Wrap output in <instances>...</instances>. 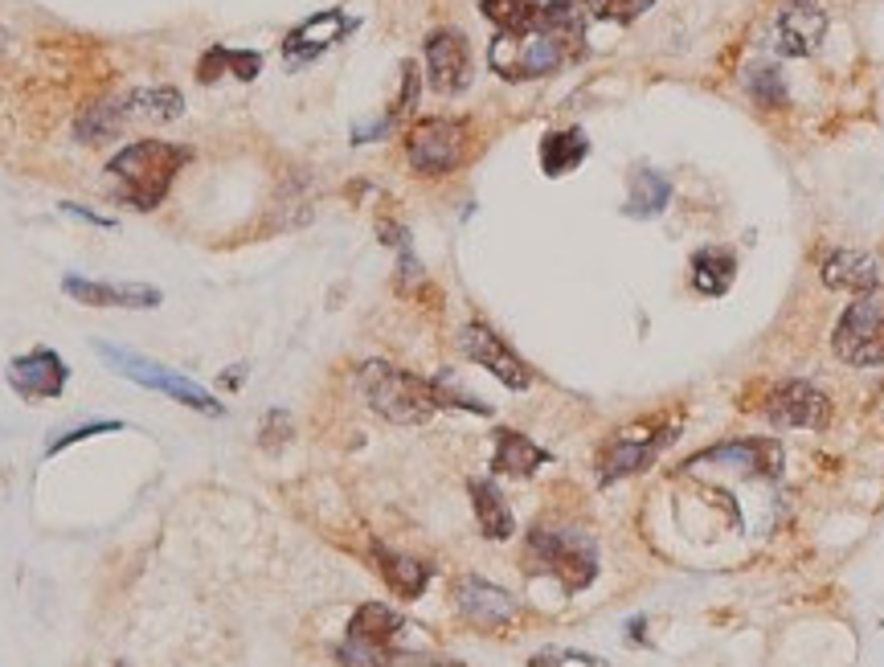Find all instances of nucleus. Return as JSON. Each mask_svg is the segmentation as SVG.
Wrapping results in <instances>:
<instances>
[{
    "mask_svg": "<svg viewBox=\"0 0 884 667\" xmlns=\"http://www.w3.org/2000/svg\"><path fill=\"white\" fill-rule=\"evenodd\" d=\"M528 667H561V659L557 655H537V659H528Z\"/></svg>",
    "mask_w": 884,
    "mask_h": 667,
    "instance_id": "nucleus-37",
    "label": "nucleus"
},
{
    "mask_svg": "<svg viewBox=\"0 0 884 667\" xmlns=\"http://www.w3.org/2000/svg\"><path fill=\"white\" fill-rule=\"evenodd\" d=\"M524 561L533 573H553L557 582L578 594L594 582L598 573V553L594 541L582 537V532H557V528H533L524 545Z\"/></svg>",
    "mask_w": 884,
    "mask_h": 667,
    "instance_id": "nucleus-4",
    "label": "nucleus"
},
{
    "mask_svg": "<svg viewBox=\"0 0 884 667\" xmlns=\"http://www.w3.org/2000/svg\"><path fill=\"white\" fill-rule=\"evenodd\" d=\"M62 213L82 217V221H91V226H103V230H115V217H103V213H95V209H82V205H74V201H62Z\"/></svg>",
    "mask_w": 884,
    "mask_h": 667,
    "instance_id": "nucleus-36",
    "label": "nucleus"
},
{
    "mask_svg": "<svg viewBox=\"0 0 884 667\" xmlns=\"http://www.w3.org/2000/svg\"><path fill=\"white\" fill-rule=\"evenodd\" d=\"M467 152V123L463 119H422L406 136V156L410 168L422 176H442L459 168Z\"/></svg>",
    "mask_w": 884,
    "mask_h": 667,
    "instance_id": "nucleus-6",
    "label": "nucleus"
},
{
    "mask_svg": "<svg viewBox=\"0 0 884 667\" xmlns=\"http://www.w3.org/2000/svg\"><path fill=\"white\" fill-rule=\"evenodd\" d=\"M287 438H291V418H287V410H271L267 418H262V438H258V442H262L267 451H279Z\"/></svg>",
    "mask_w": 884,
    "mask_h": 667,
    "instance_id": "nucleus-32",
    "label": "nucleus"
},
{
    "mask_svg": "<svg viewBox=\"0 0 884 667\" xmlns=\"http://www.w3.org/2000/svg\"><path fill=\"white\" fill-rule=\"evenodd\" d=\"M827 33V13L819 9V0H786V9L778 13V50L790 58H807L823 46Z\"/></svg>",
    "mask_w": 884,
    "mask_h": 667,
    "instance_id": "nucleus-17",
    "label": "nucleus"
},
{
    "mask_svg": "<svg viewBox=\"0 0 884 667\" xmlns=\"http://www.w3.org/2000/svg\"><path fill=\"white\" fill-rule=\"evenodd\" d=\"M590 156V140L582 127H565V131H549L541 140V168L545 176H565Z\"/></svg>",
    "mask_w": 884,
    "mask_h": 667,
    "instance_id": "nucleus-25",
    "label": "nucleus"
},
{
    "mask_svg": "<svg viewBox=\"0 0 884 667\" xmlns=\"http://www.w3.org/2000/svg\"><path fill=\"white\" fill-rule=\"evenodd\" d=\"M582 5H586V13H594L602 21H635L655 5V0H582Z\"/></svg>",
    "mask_w": 884,
    "mask_h": 667,
    "instance_id": "nucleus-29",
    "label": "nucleus"
},
{
    "mask_svg": "<svg viewBox=\"0 0 884 667\" xmlns=\"http://www.w3.org/2000/svg\"><path fill=\"white\" fill-rule=\"evenodd\" d=\"M668 201H672L668 176H659V172H651V168H639V172L631 176V193H627L623 213L635 217V221H647V217H659L663 209H668Z\"/></svg>",
    "mask_w": 884,
    "mask_h": 667,
    "instance_id": "nucleus-26",
    "label": "nucleus"
},
{
    "mask_svg": "<svg viewBox=\"0 0 884 667\" xmlns=\"http://www.w3.org/2000/svg\"><path fill=\"white\" fill-rule=\"evenodd\" d=\"M823 283L848 295H876L884 287V262L864 250H831L823 258Z\"/></svg>",
    "mask_w": 884,
    "mask_h": 667,
    "instance_id": "nucleus-18",
    "label": "nucleus"
},
{
    "mask_svg": "<svg viewBox=\"0 0 884 667\" xmlns=\"http://www.w3.org/2000/svg\"><path fill=\"white\" fill-rule=\"evenodd\" d=\"M352 29H357V21L344 17L340 9L316 13V17H307L299 29H291V33H287V41H283V58H287L291 66H303V62L320 58L328 46H336L340 37H348Z\"/></svg>",
    "mask_w": 884,
    "mask_h": 667,
    "instance_id": "nucleus-15",
    "label": "nucleus"
},
{
    "mask_svg": "<svg viewBox=\"0 0 884 667\" xmlns=\"http://www.w3.org/2000/svg\"><path fill=\"white\" fill-rule=\"evenodd\" d=\"M406 631H410V622L397 614L393 606H385V602H365L357 614H352V622H348V639H357L365 647H377V651H389V655H402Z\"/></svg>",
    "mask_w": 884,
    "mask_h": 667,
    "instance_id": "nucleus-19",
    "label": "nucleus"
},
{
    "mask_svg": "<svg viewBox=\"0 0 884 667\" xmlns=\"http://www.w3.org/2000/svg\"><path fill=\"white\" fill-rule=\"evenodd\" d=\"M766 418L774 426H803V430H823L831 422V402L807 381H782L766 397Z\"/></svg>",
    "mask_w": 884,
    "mask_h": 667,
    "instance_id": "nucleus-12",
    "label": "nucleus"
},
{
    "mask_svg": "<svg viewBox=\"0 0 884 667\" xmlns=\"http://www.w3.org/2000/svg\"><path fill=\"white\" fill-rule=\"evenodd\" d=\"M831 348L839 361L848 365H884V316L872 295H864L860 303H852L844 311V320H839L835 336H831Z\"/></svg>",
    "mask_w": 884,
    "mask_h": 667,
    "instance_id": "nucleus-7",
    "label": "nucleus"
},
{
    "mask_svg": "<svg viewBox=\"0 0 884 667\" xmlns=\"http://www.w3.org/2000/svg\"><path fill=\"white\" fill-rule=\"evenodd\" d=\"M471 504H475V520H479L488 541H508L516 532L512 508H508V500L500 496V487L492 479H471Z\"/></svg>",
    "mask_w": 884,
    "mask_h": 667,
    "instance_id": "nucleus-22",
    "label": "nucleus"
},
{
    "mask_svg": "<svg viewBox=\"0 0 884 667\" xmlns=\"http://www.w3.org/2000/svg\"><path fill=\"white\" fill-rule=\"evenodd\" d=\"M700 463H721V467H737L749 475L778 479L782 475V447L774 438H741V442H721V447H709L696 459H688V467H700Z\"/></svg>",
    "mask_w": 884,
    "mask_h": 667,
    "instance_id": "nucleus-16",
    "label": "nucleus"
},
{
    "mask_svg": "<svg viewBox=\"0 0 884 667\" xmlns=\"http://www.w3.org/2000/svg\"><path fill=\"white\" fill-rule=\"evenodd\" d=\"M459 348L463 357L483 365L496 381H504L508 389H528V381H533V373H528V365L516 357V352L488 328V324H467L459 332Z\"/></svg>",
    "mask_w": 884,
    "mask_h": 667,
    "instance_id": "nucleus-9",
    "label": "nucleus"
},
{
    "mask_svg": "<svg viewBox=\"0 0 884 667\" xmlns=\"http://www.w3.org/2000/svg\"><path fill=\"white\" fill-rule=\"evenodd\" d=\"M373 557H377V569L385 577V586L397 594V598H418L430 582V565L406 557V553H393L385 545H373Z\"/></svg>",
    "mask_w": 884,
    "mask_h": 667,
    "instance_id": "nucleus-23",
    "label": "nucleus"
},
{
    "mask_svg": "<svg viewBox=\"0 0 884 667\" xmlns=\"http://www.w3.org/2000/svg\"><path fill=\"white\" fill-rule=\"evenodd\" d=\"M414 99H418V66H414V62H402V99H397V107H393L389 115H393V119L406 115V111L414 107Z\"/></svg>",
    "mask_w": 884,
    "mask_h": 667,
    "instance_id": "nucleus-33",
    "label": "nucleus"
},
{
    "mask_svg": "<svg viewBox=\"0 0 884 667\" xmlns=\"http://www.w3.org/2000/svg\"><path fill=\"white\" fill-rule=\"evenodd\" d=\"M733 275H737V262H733V254L721 250V246H709V250H700V254L692 258V287H696L700 295H709V299L725 295V291L733 287Z\"/></svg>",
    "mask_w": 884,
    "mask_h": 667,
    "instance_id": "nucleus-28",
    "label": "nucleus"
},
{
    "mask_svg": "<svg viewBox=\"0 0 884 667\" xmlns=\"http://www.w3.org/2000/svg\"><path fill=\"white\" fill-rule=\"evenodd\" d=\"M131 123V107H127V95H115V99H103L95 107H86L78 119H74V140L78 144H107V140H119V131Z\"/></svg>",
    "mask_w": 884,
    "mask_h": 667,
    "instance_id": "nucleus-21",
    "label": "nucleus"
},
{
    "mask_svg": "<svg viewBox=\"0 0 884 667\" xmlns=\"http://www.w3.org/2000/svg\"><path fill=\"white\" fill-rule=\"evenodd\" d=\"M586 54V21L582 9H569L553 21L524 25V29H500L488 46V62L508 82H533L549 78L561 66L578 62Z\"/></svg>",
    "mask_w": 884,
    "mask_h": 667,
    "instance_id": "nucleus-1",
    "label": "nucleus"
},
{
    "mask_svg": "<svg viewBox=\"0 0 884 667\" xmlns=\"http://www.w3.org/2000/svg\"><path fill=\"white\" fill-rule=\"evenodd\" d=\"M127 107H131V123H172L181 119L185 99L176 86H144V91H127Z\"/></svg>",
    "mask_w": 884,
    "mask_h": 667,
    "instance_id": "nucleus-27",
    "label": "nucleus"
},
{
    "mask_svg": "<svg viewBox=\"0 0 884 667\" xmlns=\"http://www.w3.org/2000/svg\"><path fill=\"white\" fill-rule=\"evenodd\" d=\"M115 667H127V663H115Z\"/></svg>",
    "mask_w": 884,
    "mask_h": 667,
    "instance_id": "nucleus-38",
    "label": "nucleus"
},
{
    "mask_svg": "<svg viewBox=\"0 0 884 667\" xmlns=\"http://www.w3.org/2000/svg\"><path fill=\"white\" fill-rule=\"evenodd\" d=\"M479 9L488 21H496V29H524L578 9V0H479Z\"/></svg>",
    "mask_w": 884,
    "mask_h": 667,
    "instance_id": "nucleus-20",
    "label": "nucleus"
},
{
    "mask_svg": "<svg viewBox=\"0 0 884 667\" xmlns=\"http://www.w3.org/2000/svg\"><path fill=\"white\" fill-rule=\"evenodd\" d=\"M549 463V451H541L533 438L520 430H496V459L492 467L500 475H533L537 467Z\"/></svg>",
    "mask_w": 884,
    "mask_h": 667,
    "instance_id": "nucleus-24",
    "label": "nucleus"
},
{
    "mask_svg": "<svg viewBox=\"0 0 884 667\" xmlns=\"http://www.w3.org/2000/svg\"><path fill=\"white\" fill-rule=\"evenodd\" d=\"M221 70H230V50H221V46H213L201 62H197V78L201 82H217V74Z\"/></svg>",
    "mask_w": 884,
    "mask_h": 667,
    "instance_id": "nucleus-35",
    "label": "nucleus"
},
{
    "mask_svg": "<svg viewBox=\"0 0 884 667\" xmlns=\"http://www.w3.org/2000/svg\"><path fill=\"white\" fill-rule=\"evenodd\" d=\"M258 70H262V54H254V50H230V74H234V78L250 82V78H258Z\"/></svg>",
    "mask_w": 884,
    "mask_h": 667,
    "instance_id": "nucleus-34",
    "label": "nucleus"
},
{
    "mask_svg": "<svg viewBox=\"0 0 884 667\" xmlns=\"http://www.w3.org/2000/svg\"><path fill=\"white\" fill-rule=\"evenodd\" d=\"M5 381L17 397H25V402H54V397H62V389L70 381V365L54 348H29V352H21V357L9 361Z\"/></svg>",
    "mask_w": 884,
    "mask_h": 667,
    "instance_id": "nucleus-8",
    "label": "nucleus"
},
{
    "mask_svg": "<svg viewBox=\"0 0 884 667\" xmlns=\"http://www.w3.org/2000/svg\"><path fill=\"white\" fill-rule=\"evenodd\" d=\"M99 357H103L119 377L136 381V385H144V389H160V393L172 397V402H181V406H189V410H197V414H205V418H221V414H226V406H221L209 389H201L197 381L172 373V369H164V365H152V361L136 357V352L115 348V344H99Z\"/></svg>",
    "mask_w": 884,
    "mask_h": 667,
    "instance_id": "nucleus-5",
    "label": "nucleus"
},
{
    "mask_svg": "<svg viewBox=\"0 0 884 667\" xmlns=\"http://www.w3.org/2000/svg\"><path fill=\"white\" fill-rule=\"evenodd\" d=\"M189 160H193V152H189L185 144L136 140V144H127L123 152L111 156L107 172H111V181H115V193H119L131 209L148 213V209H156V205L168 197L176 172H181Z\"/></svg>",
    "mask_w": 884,
    "mask_h": 667,
    "instance_id": "nucleus-2",
    "label": "nucleus"
},
{
    "mask_svg": "<svg viewBox=\"0 0 884 667\" xmlns=\"http://www.w3.org/2000/svg\"><path fill=\"white\" fill-rule=\"evenodd\" d=\"M62 291L86 307H131V311L160 307V299H164L160 287H148V283H99V279H82V275H66Z\"/></svg>",
    "mask_w": 884,
    "mask_h": 667,
    "instance_id": "nucleus-14",
    "label": "nucleus"
},
{
    "mask_svg": "<svg viewBox=\"0 0 884 667\" xmlns=\"http://www.w3.org/2000/svg\"><path fill=\"white\" fill-rule=\"evenodd\" d=\"M115 430H123V422H91V426H74V430H66L62 438L50 442L46 455H62L66 447H74V442H82V438H91V434H115Z\"/></svg>",
    "mask_w": 884,
    "mask_h": 667,
    "instance_id": "nucleus-31",
    "label": "nucleus"
},
{
    "mask_svg": "<svg viewBox=\"0 0 884 667\" xmlns=\"http://www.w3.org/2000/svg\"><path fill=\"white\" fill-rule=\"evenodd\" d=\"M676 434L659 430V426H631L623 434H614L602 451V483H614L623 475H635L643 467H651V459L659 455V447H668Z\"/></svg>",
    "mask_w": 884,
    "mask_h": 667,
    "instance_id": "nucleus-10",
    "label": "nucleus"
},
{
    "mask_svg": "<svg viewBox=\"0 0 884 667\" xmlns=\"http://www.w3.org/2000/svg\"><path fill=\"white\" fill-rule=\"evenodd\" d=\"M455 606L471 627H483V631H500L516 618V598L508 590L492 586V582H483V577H475V573H467L455 582Z\"/></svg>",
    "mask_w": 884,
    "mask_h": 667,
    "instance_id": "nucleus-13",
    "label": "nucleus"
},
{
    "mask_svg": "<svg viewBox=\"0 0 884 667\" xmlns=\"http://www.w3.org/2000/svg\"><path fill=\"white\" fill-rule=\"evenodd\" d=\"M749 91H754V99L766 103V107H782V103H786L782 78H778V70H770V66L754 70V78H749Z\"/></svg>",
    "mask_w": 884,
    "mask_h": 667,
    "instance_id": "nucleus-30",
    "label": "nucleus"
},
{
    "mask_svg": "<svg viewBox=\"0 0 884 667\" xmlns=\"http://www.w3.org/2000/svg\"><path fill=\"white\" fill-rule=\"evenodd\" d=\"M426 74L438 95H459L471 82V46L459 29H438L426 37Z\"/></svg>",
    "mask_w": 884,
    "mask_h": 667,
    "instance_id": "nucleus-11",
    "label": "nucleus"
},
{
    "mask_svg": "<svg viewBox=\"0 0 884 667\" xmlns=\"http://www.w3.org/2000/svg\"><path fill=\"white\" fill-rule=\"evenodd\" d=\"M361 389L369 397V406L397 426H422L438 410L430 381L397 369V365H385V361L361 365Z\"/></svg>",
    "mask_w": 884,
    "mask_h": 667,
    "instance_id": "nucleus-3",
    "label": "nucleus"
}]
</instances>
